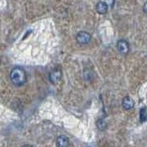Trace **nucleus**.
<instances>
[{"instance_id": "obj_1", "label": "nucleus", "mask_w": 147, "mask_h": 147, "mask_svg": "<svg viewBox=\"0 0 147 147\" xmlns=\"http://www.w3.org/2000/svg\"><path fill=\"white\" fill-rule=\"evenodd\" d=\"M10 80L17 86H23L27 81V76L24 69L21 67H15L10 73Z\"/></svg>"}, {"instance_id": "obj_2", "label": "nucleus", "mask_w": 147, "mask_h": 147, "mask_svg": "<svg viewBox=\"0 0 147 147\" xmlns=\"http://www.w3.org/2000/svg\"><path fill=\"white\" fill-rule=\"evenodd\" d=\"M91 40V35L88 33V32L86 31H80L78 32L76 35V41L79 44H87Z\"/></svg>"}, {"instance_id": "obj_3", "label": "nucleus", "mask_w": 147, "mask_h": 147, "mask_svg": "<svg viewBox=\"0 0 147 147\" xmlns=\"http://www.w3.org/2000/svg\"><path fill=\"white\" fill-rule=\"evenodd\" d=\"M117 49L121 54L126 55L130 51V46L125 40H119L117 42Z\"/></svg>"}, {"instance_id": "obj_4", "label": "nucleus", "mask_w": 147, "mask_h": 147, "mask_svg": "<svg viewBox=\"0 0 147 147\" xmlns=\"http://www.w3.org/2000/svg\"><path fill=\"white\" fill-rule=\"evenodd\" d=\"M61 77H62V71L60 70V69H55V70H53L50 74V76H49L50 81L53 83V84L59 82L60 79H61Z\"/></svg>"}, {"instance_id": "obj_5", "label": "nucleus", "mask_w": 147, "mask_h": 147, "mask_svg": "<svg viewBox=\"0 0 147 147\" xmlns=\"http://www.w3.org/2000/svg\"><path fill=\"white\" fill-rule=\"evenodd\" d=\"M122 107L124 109H131L133 107H134V101L131 98L130 96H125L123 99H122Z\"/></svg>"}, {"instance_id": "obj_6", "label": "nucleus", "mask_w": 147, "mask_h": 147, "mask_svg": "<svg viewBox=\"0 0 147 147\" xmlns=\"http://www.w3.org/2000/svg\"><path fill=\"white\" fill-rule=\"evenodd\" d=\"M56 144L59 147H66L69 145V140L65 135H60L56 140Z\"/></svg>"}, {"instance_id": "obj_7", "label": "nucleus", "mask_w": 147, "mask_h": 147, "mask_svg": "<svg viewBox=\"0 0 147 147\" xmlns=\"http://www.w3.org/2000/svg\"><path fill=\"white\" fill-rule=\"evenodd\" d=\"M108 7H108L107 3L104 2V1L98 2V4H96V11H98V13H99V14H105V13H107Z\"/></svg>"}, {"instance_id": "obj_8", "label": "nucleus", "mask_w": 147, "mask_h": 147, "mask_svg": "<svg viewBox=\"0 0 147 147\" xmlns=\"http://www.w3.org/2000/svg\"><path fill=\"white\" fill-rule=\"evenodd\" d=\"M139 117H140V121L141 122H145L147 121V110L146 108H142L140 109V113H139Z\"/></svg>"}, {"instance_id": "obj_9", "label": "nucleus", "mask_w": 147, "mask_h": 147, "mask_svg": "<svg viewBox=\"0 0 147 147\" xmlns=\"http://www.w3.org/2000/svg\"><path fill=\"white\" fill-rule=\"evenodd\" d=\"M96 127H98L100 131H103L106 129V127H107V123H106V121L102 119H98V121H96Z\"/></svg>"}, {"instance_id": "obj_10", "label": "nucleus", "mask_w": 147, "mask_h": 147, "mask_svg": "<svg viewBox=\"0 0 147 147\" xmlns=\"http://www.w3.org/2000/svg\"><path fill=\"white\" fill-rule=\"evenodd\" d=\"M142 10H144L145 14H147V2L144 5V7H142Z\"/></svg>"}]
</instances>
